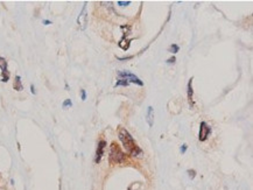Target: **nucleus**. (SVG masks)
<instances>
[{"mask_svg": "<svg viewBox=\"0 0 253 190\" xmlns=\"http://www.w3.org/2000/svg\"><path fill=\"white\" fill-rule=\"evenodd\" d=\"M118 135H119V139H120V141L123 142L125 149L127 150L132 156L141 155L142 150L139 148V146H138L136 142L134 141L133 136L130 134V132H128L127 130L124 128V127H120V128H119V132H118Z\"/></svg>", "mask_w": 253, "mask_h": 190, "instance_id": "obj_1", "label": "nucleus"}, {"mask_svg": "<svg viewBox=\"0 0 253 190\" xmlns=\"http://www.w3.org/2000/svg\"><path fill=\"white\" fill-rule=\"evenodd\" d=\"M126 159V155L123 153L120 147L113 142L110 147V161L111 163H123Z\"/></svg>", "mask_w": 253, "mask_h": 190, "instance_id": "obj_2", "label": "nucleus"}, {"mask_svg": "<svg viewBox=\"0 0 253 190\" xmlns=\"http://www.w3.org/2000/svg\"><path fill=\"white\" fill-rule=\"evenodd\" d=\"M118 76H119L120 78H123V79L130 81L131 83H135V84L140 85V86L144 85V83H142L140 79H139L135 75H133V73H131V72H128V71H119V72H118Z\"/></svg>", "mask_w": 253, "mask_h": 190, "instance_id": "obj_3", "label": "nucleus"}, {"mask_svg": "<svg viewBox=\"0 0 253 190\" xmlns=\"http://www.w3.org/2000/svg\"><path fill=\"white\" fill-rule=\"evenodd\" d=\"M210 133H211V127L205 121H202L199 125V134H198L199 141H205Z\"/></svg>", "mask_w": 253, "mask_h": 190, "instance_id": "obj_4", "label": "nucleus"}, {"mask_svg": "<svg viewBox=\"0 0 253 190\" xmlns=\"http://www.w3.org/2000/svg\"><path fill=\"white\" fill-rule=\"evenodd\" d=\"M77 24H78V28L81 30H84L86 28V24H87V14H86V3L84 4L83 8H82V12L79 13L78 18H77Z\"/></svg>", "mask_w": 253, "mask_h": 190, "instance_id": "obj_5", "label": "nucleus"}, {"mask_svg": "<svg viewBox=\"0 0 253 190\" xmlns=\"http://www.w3.org/2000/svg\"><path fill=\"white\" fill-rule=\"evenodd\" d=\"M0 69H1V81L6 83L9 78V72L7 69V62L4 57H0Z\"/></svg>", "mask_w": 253, "mask_h": 190, "instance_id": "obj_6", "label": "nucleus"}, {"mask_svg": "<svg viewBox=\"0 0 253 190\" xmlns=\"http://www.w3.org/2000/svg\"><path fill=\"white\" fill-rule=\"evenodd\" d=\"M106 146V142L104 140H102L99 144H98V147H97V152H96V159H95V162L98 163L100 161V159H102L103 156V152H104V148Z\"/></svg>", "mask_w": 253, "mask_h": 190, "instance_id": "obj_7", "label": "nucleus"}, {"mask_svg": "<svg viewBox=\"0 0 253 190\" xmlns=\"http://www.w3.org/2000/svg\"><path fill=\"white\" fill-rule=\"evenodd\" d=\"M146 121L149 127H152L154 124V109L152 106L147 107V113H146Z\"/></svg>", "mask_w": 253, "mask_h": 190, "instance_id": "obj_8", "label": "nucleus"}, {"mask_svg": "<svg viewBox=\"0 0 253 190\" xmlns=\"http://www.w3.org/2000/svg\"><path fill=\"white\" fill-rule=\"evenodd\" d=\"M193 77L189 79V83L187 85V95H188V100H189V104L191 106L194 105V102H193V95H194V91H193Z\"/></svg>", "mask_w": 253, "mask_h": 190, "instance_id": "obj_9", "label": "nucleus"}, {"mask_svg": "<svg viewBox=\"0 0 253 190\" xmlns=\"http://www.w3.org/2000/svg\"><path fill=\"white\" fill-rule=\"evenodd\" d=\"M13 87H14V90H17V91H22V90H23V86H22V84H21L20 76H15V81H14Z\"/></svg>", "mask_w": 253, "mask_h": 190, "instance_id": "obj_10", "label": "nucleus"}, {"mask_svg": "<svg viewBox=\"0 0 253 190\" xmlns=\"http://www.w3.org/2000/svg\"><path fill=\"white\" fill-rule=\"evenodd\" d=\"M128 82L126 81V79H123V78H120L117 83H116V86H128Z\"/></svg>", "mask_w": 253, "mask_h": 190, "instance_id": "obj_11", "label": "nucleus"}, {"mask_svg": "<svg viewBox=\"0 0 253 190\" xmlns=\"http://www.w3.org/2000/svg\"><path fill=\"white\" fill-rule=\"evenodd\" d=\"M187 173H188V176L190 177L191 180H194V179H195V176H196V171H195L194 169H189Z\"/></svg>", "mask_w": 253, "mask_h": 190, "instance_id": "obj_12", "label": "nucleus"}, {"mask_svg": "<svg viewBox=\"0 0 253 190\" xmlns=\"http://www.w3.org/2000/svg\"><path fill=\"white\" fill-rule=\"evenodd\" d=\"M179 49H180V48H179L177 44H173V46L170 47V52H172L173 54H176V53L179 52Z\"/></svg>", "mask_w": 253, "mask_h": 190, "instance_id": "obj_13", "label": "nucleus"}, {"mask_svg": "<svg viewBox=\"0 0 253 190\" xmlns=\"http://www.w3.org/2000/svg\"><path fill=\"white\" fill-rule=\"evenodd\" d=\"M72 105V103H71V100L70 99H67V100H64V103H63V107H68V106H71Z\"/></svg>", "mask_w": 253, "mask_h": 190, "instance_id": "obj_14", "label": "nucleus"}, {"mask_svg": "<svg viewBox=\"0 0 253 190\" xmlns=\"http://www.w3.org/2000/svg\"><path fill=\"white\" fill-rule=\"evenodd\" d=\"M187 148H188V146L184 144V145H182V147L180 148V152H181L182 154H184V153H185V150H187Z\"/></svg>", "mask_w": 253, "mask_h": 190, "instance_id": "obj_15", "label": "nucleus"}, {"mask_svg": "<svg viewBox=\"0 0 253 190\" xmlns=\"http://www.w3.org/2000/svg\"><path fill=\"white\" fill-rule=\"evenodd\" d=\"M175 61H176V58H175V56H173V57L167 60V63H168V64H172V63H175Z\"/></svg>", "mask_w": 253, "mask_h": 190, "instance_id": "obj_16", "label": "nucleus"}, {"mask_svg": "<svg viewBox=\"0 0 253 190\" xmlns=\"http://www.w3.org/2000/svg\"><path fill=\"white\" fill-rule=\"evenodd\" d=\"M118 5H120V6H127V5H130V1H118Z\"/></svg>", "mask_w": 253, "mask_h": 190, "instance_id": "obj_17", "label": "nucleus"}, {"mask_svg": "<svg viewBox=\"0 0 253 190\" xmlns=\"http://www.w3.org/2000/svg\"><path fill=\"white\" fill-rule=\"evenodd\" d=\"M81 95H82V100H85V99H86V92H85V90H81Z\"/></svg>", "mask_w": 253, "mask_h": 190, "instance_id": "obj_18", "label": "nucleus"}, {"mask_svg": "<svg viewBox=\"0 0 253 190\" xmlns=\"http://www.w3.org/2000/svg\"><path fill=\"white\" fill-rule=\"evenodd\" d=\"M30 90H32V93H34V95L36 93V91H35V87H34V85H32V86H30Z\"/></svg>", "mask_w": 253, "mask_h": 190, "instance_id": "obj_19", "label": "nucleus"}, {"mask_svg": "<svg viewBox=\"0 0 253 190\" xmlns=\"http://www.w3.org/2000/svg\"><path fill=\"white\" fill-rule=\"evenodd\" d=\"M43 23H44V24H50V21H48V20H44V21H43Z\"/></svg>", "mask_w": 253, "mask_h": 190, "instance_id": "obj_20", "label": "nucleus"}]
</instances>
